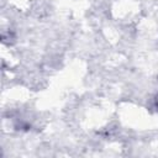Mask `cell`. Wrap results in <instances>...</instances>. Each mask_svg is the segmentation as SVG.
<instances>
[{
  "label": "cell",
  "instance_id": "6da1fadb",
  "mask_svg": "<svg viewBox=\"0 0 158 158\" xmlns=\"http://www.w3.org/2000/svg\"><path fill=\"white\" fill-rule=\"evenodd\" d=\"M156 107L158 109V95L156 96Z\"/></svg>",
  "mask_w": 158,
  "mask_h": 158
}]
</instances>
